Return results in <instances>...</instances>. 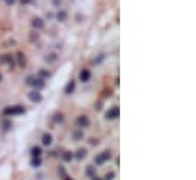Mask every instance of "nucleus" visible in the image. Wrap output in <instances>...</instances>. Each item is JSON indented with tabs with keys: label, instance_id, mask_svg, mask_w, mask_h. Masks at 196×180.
Returning <instances> with one entry per match:
<instances>
[{
	"label": "nucleus",
	"instance_id": "obj_19",
	"mask_svg": "<svg viewBox=\"0 0 196 180\" xmlns=\"http://www.w3.org/2000/svg\"><path fill=\"white\" fill-rule=\"evenodd\" d=\"M91 180H102V179H99L97 176H93V177H91Z\"/></svg>",
	"mask_w": 196,
	"mask_h": 180
},
{
	"label": "nucleus",
	"instance_id": "obj_3",
	"mask_svg": "<svg viewBox=\"0 0 196 180\" xmlns=\"http://www.w3.org/2000/svg\"><path fill=\"white\" fill-rule=\"evenodd\" d=\"M119 114H120L119 108L114 106V108H111V109L107 111V118H108V120H116V118L119 117Z\"/></svg>",
	"mask_w": 196,
	"mask_h": 180
},
{
	"label": "nucleus",
	"instance_id": "obj_21",
	"mask_svg": "<svg viewBox=\"0 0 196 180\" xmlns=\"http://www.w3.org/2000/svg\"><path fill=\"white\" fill-rule=\"evenodd\" d=\"M0 80H2V76H0Z\"/></svg>",
	"mask_w": 196,
	"mask_h": 180
},
{
	"label": "nucleus",
	"instance_id": "obj_16",
	"mask_svg": "<svg viewBox=\"0 0 196 180\" xmlns=\"http://www.w3.org/2000/svg\"><path fill=\"white\" fill-rule=\"evenodd\" d=\"M87 174H88L90 177H93V176H94V167H90V168L87 170Z\"/></svg>",
	"mask_w": 196,
	"mask_h": 180
},
{
	"label": "nucleus",
	"instance_id": "obj_5",
	"mask_svg": "<svg viewBox=\"0 0 196 180\" xmlns=\"http://www.w3.org/2000/svg\"><path fill=\"white\" fill-rule=\"evenodd\" d=\"M41 141H43L44 145H50V144H52V135H50V133H44L43 138H41Z\"/></svg>",
	"mask_w": 196,
	"mask_h": 180
},
{
	"label": "nucleus",
	"instance_id": "obj_13",
	"mask_svg": "<svg viewBox=\"0 0 196 180\" xmlns=\"http://www.w3.org/2000/svg\"><path fill=\"white\" fill-rule=\"evenodd\" d=\"M82 136H84V132H82V129H79V130H76V132L73 133V138H74V139H81Z\"/></svg>",
	"mask_w": 196,
	"mask_h": 180
},
{
	"label": "nucleus",
	"instance_id": "obj_14",
	"mask_svg": "<svg viewBox=\"0 0 196 180\" xmlns=\"http://www.w3.org/2000/svg\"><path fill=\"white\" fill-rule=\"evenodd\" d=\"M2 127H3V130L11 129V121H6V120H3V121H2Z\"/></svg>",
	"mask_w": 196,
	"mask_h": 180
},
{
	"label": "nucleus",
	"instance_id": "obj_8",
	"mask_svg": "<svg viewBox=\"0 0 196 180\" xmlns=\"http://www.w3.org/2000/svg\"><path fill=\"white\" fill-rule=\"evenodd\" d=\"M29 99H31L32 101H41V95L37 92V91H34V92L29 94Z\"/></svg>",
	"mask_w": 196,
	"mask_h": 180
},
{
	"label": "nucleus",
	"instance_id": "obj_4",
	"mask_svg": "<svg viewBox=\"0 0 196 180\" xmlns=\"http://www.w3.org/2000/svg\"><path fill=\"white\" fill-rule=\"evenodd\" d=\"M110 157H111L110 152H102V153H100L99 156L96 157V163H97V165H102V163H103L105 161H108Z\"/></svg>",
	"mask_w": 196,
	"mask_h": 180
},
{
	"label": "nucleus",
	"instance_id": "obj_7",
	"mask_svg": "<svg viewBox=\"0 0 196 180\" xmlns=\"http://www.w3.org/2000/svg\"><path fill=\"white\" fill-rule=\"evenodd\" d=\"M85 154H87V150H84V148H81V150H78L76 152V154H73L74 157H76L78 161H81L82 157H85Z\"/></svg>",
	"mask_w": 196,
	"mask_h": 180
},
{
	"label": "nucleus",
	"instance_id": "obj_1",
	"mask_svg": "<svg viewBox=\"0 0 196 180\" xmlns=\"http://www.w3.org/2000/svg\"><path fill=\"white\" fill-rule=\"evenodd\" d=\"M25 112V108H21V106H14V108H6L3 111V115L5 117H12V115H17V114H23Z\"/></svg>",
	"mask_w": 196,
	"mask_h": 180
},
{
	"label": "nucleus",
	"instance_id": "obj_17",
	"mask_svg": "<svg viewBox=\"0 0 196 180\" xmlns=\"http://www.w3.org/2000/svg\"><path fill=\"white\" fill-rule=\"evenodd\" d=\"M112 177H114V172H110V174L105 176V179H103V180H112Z\"/></svg>",
	"mask_w": 196,
	"mask_h": 180
},
{
	"label": "nucleus",
	"instance_id": "obj_11",
	"mask_svg": "<svg viewBox=\"0 0 196 180\" xmlns=\"http://www.w3.org/2000/svg\"><path fill=\"white\" fill-rule=\"evenodd\" d=\"M74 89V82L72 80L69 85H67V88H65V94H72V91Z\"/></svg>",
	"mask_w": 196,
	"mask_h": 180
},
{
	"label": "nucleus",
	"instance_id": "obj_15",
	"mask_svg": "<svg viewBox=\"0 0 196 180\" xmlns=\"http://www.w3.org/2000/svg\"><path fill=\"white\" fill-rule=\"evenodd\" d=\"M40 165H41V161H40V157H34V159H32V167H40Z\"/></svg>",
	"mask_w": 196,
	"mask_h": 180
},
{
	"label": "nucleus",
	"instance_id": "obj_6",
	"mask_svg": "<svg viewBox=\"0 0 196 180\" xmlns=\"http://www.w3.org/2000/svg\"><path fill=\"white\" fill-rule=\"evenodd\" d=\"M81 80L82 82H88L90 80V71L88 70H82L81 71Z\"/></svg>",
	"mask_w": 196,
	"mask_h": 180
},
{
	"label": "nucleus",
	"instance_id": "obj_20",
	"mask_svg": "<svg viewBox=\"0 0 196 180\" xmlns=\"http://www.w3.org/2000/svg\"><path fill=\"white\" fill-rule=\"evenodd\" d=\"M65 180H70V179H69V177H65Z\"/></svg>",
	"mask_w": 196,
	"mask_h": 180
},
{
	"label": "nucleus",
	"instance_id": "obj_18",
	"mask_svg": "<svg viewBox=\"0 0 196 180\" xmlns=\"http://www.w3.org/2000/svg\"><path fill=\"white\" fill-rule=\"evenodd\" d=\"M56 118H55V121H63V115L59 114V115H55Z\"/></svg>",
	"mask_w": 196,
	"mask_h": 180
},
{
	"label": "nucleus",
	"instance_id": "obj_2",
	"mask_svg": "<svg viewBox=\"0 0 196 180\" xmlns=\"http://www.w3.org/2000/svg\"><path fill=\"white\" fill-rule=\"evenodd\" d=\"M76 124L81 127V129H84V127H88L90 120H88V117H87V115H79V117H78V120H76Z\"/></svg>",
	"mask_w": 196,
	"mask_h": 180
},
{
	"label": "nucleus",
	"instance_id": "obj_10",
	"mask_svg": "<svg viewBox=\"0 0 196 180\" xmlns=\"http://www.w3.org/2000/svg\"><path fill=\"white\" fill-rule=\"evenodd\" d=\"M31 85H34L35 88H43V86H44V82H43L41 79H37L35 82H31Z\"/></svg>",
	"mask_w": 196,
	"mask_h": 180
},
{
	"label": "nucleus",
	"instance_id": "obj_9",
	"mask_svg": "<svg viewBox=\"0 0 196 180\" xmlns=\"http://www.w3.org/2000/svg\"><path fill=\"white\" fill-rule=\"evenodd\" d=\"M31 153H32L34 157H40V156H41V148H40V147H34V148L31 150Z\"/></svg>",
	"mask_w": 196,
	"mask_h": 180
},
{
	"label": "nucleus",
	"instance_id": "obj_12",
	"mask_svg": "<svg viewBox=\"0 0 196 180\" xmlns=\"http://www.w3.org/2000/svg\"><path fill=\"white\" fill-rule=\"evenodd\" d=\"M63 159H64L65 162L72 161V159H73V153H70V152H65V153L63 154Z\"/></svg>",
	"mask_w": 196,
	"mask_h": 180
}]
</instances>
